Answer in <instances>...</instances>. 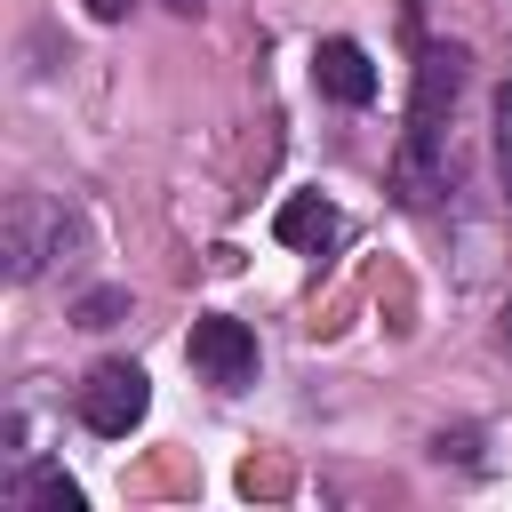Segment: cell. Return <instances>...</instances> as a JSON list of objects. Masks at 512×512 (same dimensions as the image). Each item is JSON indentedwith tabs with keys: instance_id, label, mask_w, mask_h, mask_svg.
I'll return each instance as SVG.
<instances>
[{
	"instance_id": "ba28073f",
	"label": "cell",
	"mask_w": 512,
	"mask_h": 512,
	"mask_svg": "<svg viewBox=\"0 0 512 512\" xmlns=\"http://www.w3.org/2000/svg\"><path fill=\"white\" fill-rule=\"evenodd\" d=\"M496 168H504V200H512V112H504V128H496Z\"/></svg>"
},
{
	"instance_id": "5b68a950",
	"label": "cell",
	"mask_w": 512,
	"mask_h": 512,
	"mask_svg": "<svg viewBox=\"0 0 512 512\" xmlns=\"http://www.w3.org/2000/svg\"><path fill=\"white\" fill-rule=\"evenodd\" d=\"M336 224H344V216H336V200H320V192H288L280 216H272V232H280L288 248H312V256L336 240Z\"/></svg>"
},
{
	"instance_id": "277c9868",
	"label": "cell",
	"mask_w": 512,
	"mask_h": 512,
	"mask_svg": "<svg viewBox=\"0 0 512 512\" xmlns=\"http://www.w3.org/2000/svg\"><path fill=\"white\" fill-rule=\"evenodd\" d=\"M312 88H320L328 104H368V96H376L368 48H360V40H320V48H312Z\"/></svg>"
},
{
	"instance_id": "6da1fadb",
	"label": "cell",
	"mask_w": 512,
	"mask_h": 512,
	"mask_svg": "<svg viewBox=\"0 0 512 512\" xmlns=\"http://www.w3.org/2000/svg\"><path fill=\"white\" fill-rule=\"evenodd\" d=\"M72 240H80V224H72V208H64V200H48V192H16V200H8V216H0L8 280H40Z\"/></svg>"
},
{
	"instance_id": "8992f818",
	"label": "cell",
	"mask_w": 512,
	"mask_h": 512,
	"mask_svg": "<svg viewBox=\"0 0 512 512\" xmlns=\"http://www.w3.org/2000/svg\"><path fill=\"white\" fill-rule=\"evenodd\" d=\"M8 496H16V504H40V512H80V488H72L56 464H24V472H8Z\"/></svg>"
},
{
	"instance_id": "3957f363",
	"label": "cell",
	"mask_w": 512,
	"mask_h": 512,
	"mask_svg": "<svg viewBox=\"0 0 512 512\" xmlns=\"http://www.w3.org/2000/svg\"><path fill=\"white\" fill-rule=\"evenodd\" d=\"M184 352H192V368H200L216 392H240V384H256V336H248V320H224V312H208V320H192Z\"/></svg>"
},
{
	"instance_id": "52a82bcc",
	"label": "cell",
	"mask_w": 512,
	"mask_h": 512,
	"mask_svg": "<svg viewBox=\"0 0 512 512\" xmlns=\"http://www.w3.org/2000/svg\"><path fill=\"white\" fill-rule=\"evenodd\" d=\"M120 312H128V288H88V296L72 304V320H80V328H112Z\"/></svg>"
},
{
	"instance_id": "30bf717a",
	"label": "cell",
	"mask_w": 512,
	"mask_h": 512,
	"mask_svg": "<svg viewBox=\"0 0 512 512\" xmlns=\"http://www.w3.org/2000/svg\"><path fill=\"white\" fill-rule=\"evenodd\" d=\"M168 8H176V16H192V8H200V0H168Z\"/></svg>"
},
{
	"instance_id": "8fae6325",
	"label": "cell",
	"mask_w": 512,
	"mask_h": 512,
	"mask_svg": "<svg viewBox=\"0 0 512 512\" xmlns=\"http://www.w3.org/2000/svg\"><path fill=\"white\" fill-rule=\"evenodd\" d=\"M504 336H512V312H504Z\"/></svg>"
},
{
	"instance_id": "7a4b0ae2",
	"label": "cell",
	"mask_w": 512,
	"mask_h": 512,
	"mask_svg": "<svg viewBox=\"0 0 512 512\" xmlns=\"http://www.w3.org/2000/svg\"><path fill=\"white\" fill-rule=\"evenodd\" d=\"M144 408H152V384H144L136 360L88 368V384H80V424H88L96 440H128V432L144 424Z\"/></svg>"
},
{
	"instance_id": "9c48e42d",
	"label": "cell",
	"mask_w": 512,
	"mask_h": 512,
	"mask_svg": "<svg viewBox=\"0 0 512 512\" xmlns=\"http://www.w3.org/2000/svg\"><path fill=\"white\" fill-rule=\"evenodd\" d=\"M88 16H96V24H120V16H128V0H88Z\"/></svg>"
}]
</instances>
